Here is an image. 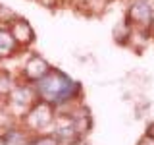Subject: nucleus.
<instances>
[{"label": "nucleus", "mask_w": 154, "mask_h": 145, "mask_svg": "<svg viewBox=\"0 0 154 145\" xmlns=\"http://www.w3.org/2000/svg\"><path fill=\"white\" fill-rule=\"evenodd\" d=\"M79 85L60 72H48L42 79L37 81V93L48 105H60L73 99Z\"/></svg>", "instance_id": "obj_1"}, {"label": "nucleus", "mask_w": 154, "mask_h": 145, "mask_svg": "<svg viewBox=\"0 0 154 145\" xmlns=\"http://www.w3.org/2000/svg\"><path fill=\"white\" fill-rule=\"evenodd\" d=\"M29 116V124L33 126L35 130H42L46 124H50L52 122V106L48 105V103H37L35 106L31 108V112L27 114Z\"/></svg>", "instance_id": "obj_2"}, {"label": "nucleus", "mask_w": 154, "mask_h": 145, "mask_svg": "<svg viewBox=\"0 0 154 145\" xmlns=\"http://www.w3.org/2000/svg\"><path fill=\"white\" fill-rule=\"evenodd\" d=\"M56 139H62V141H71V139L77 137L73 120L67 118V116H62V118L56 120Z\"/></svg>", "instance_id": "obj_3"}, {"label": "nucleus", "mask_w": 154, "mask_h": 145, "mask_svg": "<svg viewBox=\"0 0 154 145\" xmlns=\"http://www.w3.org/2000/svg\"><path fill=\"white\" fill-rule=\"evenodd\" d=\"M48 72H50V68H48V64L42 58H38V56H33L31 60H29V64L25 68V74L29 79H33V81H38V79H42Z\"/></svg>", "instance_id": "obj_4"}, {"label": "nucleus", "mask_w": 154, "mask_h": 145, "mask_svg": "<svg viewBox=\"0 0 154 145\" xmlns=\"http://www.w3.org/2000/svg\"><path fill=\"white\" fill-rule=\"evenodd\" d=\"M131 18L135 19V21L143 23V25L150 23V19H152V6L146 2V0H139V2H135L133 8H131Z\"/></svg>", "instance_id": "obj_5"}, {"label": "nucleus", "mask_w": 154, "mask_h": 145, "mask_svg": "<svg viewBox=\"0 0 154 145\" xmlns=\"http://www.w3.org/2000/svg\"><path fill=\"white\" fill-rule=\"evenodd\" d=\"M14 103L17 105H33V91L29 89V87H16V91H14Z\"/></svg>", "instance_id": "obj_6"}, {"label": "nucleus", "mask_w": 154, "mask_h": 145, "mask_svg": "<svg viewBox=\"0 0 154 145\" xmlns=\"http://www.w3.org/2000/svg\"><path fill=\"white\" fill-rule=\"evenodd\" d=\"M31 29H29V25L27 23H23V21H19V23H16V27H14V33H12V37L16 39V41H21V43H25V41H29L31 39Z\"/></svg>", "instance_id": "obj_7"}, {"label": "nucleus", "mask_w": 154, "mask_h": 145, "mask_svg": "<svg viewBox=\"0 0 154 145\" xmlns=\"http://www.w3.org/2000/svg\"><path fill=\"white\" fill-rule=\"evenodd\" d=\"M14 47H16V39L12 37V33L0 31V54H8Z\"/></svg>", "instance_id": "obj_8"}, {"label": "nucleus", "mask_w": 154, "mask_h": 145, "mask_svg": "<svg viewBox=\"0 0 154 145\" xmlns=\"http://www.w3.org/2000/svg\"><path fill=\"white\" fill-rule=\"evenodd\" d=\"M33 145H58V139L56 137H38L37 141H33Z\"/></svg>", "instance_id": "obj_9"}, {"label": "nucleus", "mask_w": 154, "mask_h": 145, "mask_svg": "<svg viewBox=\"0 0 154 145\" xmlns=\"http://www.w3.org/2000/svg\"><path fill=\"white\" fill-rule=\"evenodd\" d=\"M139 145H154V137H152V135H144V137L141 139V141H139Z\"/></svg>", "instance_id": "obj_10"}, {"label": "nucleus", "mask_w": 154, "mask_h": 145, "mask_svg": "<svg viewBox=\"0 0 154 145\" xmlns=\"http://www.w3.org/2000/svg\"><path fill=\"white\" fill-rule=\"evenodd\" d=\"M8 87H10L8 85V79H6V77H0V93H4Z\"/></svg>", "instance_id": "obj_11"}]
</instances>
